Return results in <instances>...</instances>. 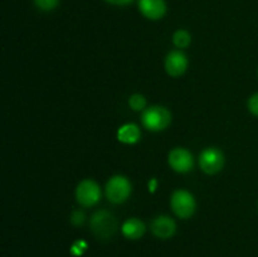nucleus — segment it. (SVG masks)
I'll list each match as a JSON object with an SVG mask.
<instances>
[{
    "label": "nucleus",
    "mask_w": 258,
    "mask_h": 257,
    "mask_svg": "<svg viewBox=\"0 0 258 257\" xmlns=\"http://www.w3.org/2000/svg\"><path fill=\"white\" fill-rule=\"evenodd\" d=\"M90 228L96 238L100 241H108L117 232V219L111 212L106 211V209H100L91 217Z\"/></svg>",
    "instance_id": "1"
},
{
    "label": "nucleus",
    "mask_w": 258,
    "mask_h": 257,
    "mask_svg": "<svg viewBox=\"0 0 258 257\" xmlns=\"http://www.w3.org/2000/svg\"><path fill=\"white\" fill-rule=\"evenodd\" d=\"M171 113L164 106H150L141 113V123L144 127L153 133L163 131L170 125Z\"/></svg>",
    "instance_id": "2"
},
{
    "label": "nucleus",
    "mask_w": 258,
    "mask_h": 257,
    "mask_svg": "<svg viewBox=\"0 0 258 257\" xmlns=\"http://www.w3.org/2000/svg\"><path fill=\"white\" fill-rule=\"evenodd\" d=\"M170 206L176 217L188 219L196 213L197 203L194 196L185 189H176L170 198Z\"/></svg>",
    "instance_id": "3"
},
{
    "label": "nucleus",
    "mask_w": 258,
    "mask_h": 257,
    "mask_svg": "<svg viewBox=\"0 0 258 257\" xmlns=\"http://www.w3.org/2000/svg\"><path fill=\"white\" fill-rule=\"evenodd\" d=\"M133 186L130 180L123 175H115L108 179L106 184V197L113 204H121L127 201L130 197Z\"/></svg>",
    "instance_id": "4"
},
{
    "label": "nucleus",
    "mask_w": 258,
    "mask_h": 257,
    "mask_svg": "<svg viewBox=\"0 0 258 257\" xmlns=\"http://www.w3.org/2000/svg\"><path fill=\"white\" fill-rule=\"evenodd\" d=\"M76 199L82 207L96 206L101 199L100 185L92 179H85L77 185Z\"/></svg>",
    "instance_id": "5"
},
{
    "label": "nucleus",
    "mask_w": 258,
    "mask_h": 257,
    "mask_svg": "<svg viewBox=\"0 0 258 257\" xmlns=\"http://www.w3.org/2000/svg\"><path fill=\"white\" fill-rule=\"evenodd\" d=\"M199 165L206 174L213 175L224 166V154L218 148H207L199 155Z\"/></svg>",
    "instance_id": "6"
},
{
    "label": "nucleus",
    "mask_w": 258,
    "mask_h": 257,
    "mask_svg": "<svg viewBox=\"0 0 258 257\" xmlns=\"http://www.w3.org/2000/svg\"><path fill=\"white\" fill-rule=\"evenodd\" d=\"M169 165L176 173H188L193 169L194 159L190 151L184 148H175L169 153Z\"/></svg>",
    "instance_id": "7"
},
{
    "label": "nucleus",
    "mask_w": 258,
    "mask_h": 257,
    "mask_svg": "<svg viewBox=\"0 0 258 257\" xmlns=\"http://www.w3.org/2000/svg\"><path fill=\"white\" fill-rule=\"evenodd\" d=\"M188 57L181 50H171L165 58V71L171 77H180L188 68Z\"/></svg>",
    "instance_id": "8"
},
{
    "label": "nucleus",
    "mask_w": 258,
    "mask_h": 257,
    "mask_svg": "<svg viewBox=\"0 0 258 257\" xmlns=\"http://www.w3.org/2000/svg\"><path fill=\"white\" fill-rule=\"evenodd\" d=\"M150 229L154 236L158 238L168 239L175 234L176 223L169 216H158L150 223Z\"/></svg>",
    "instance_id": "9"
},
{
    "label": "nucleus",
    "mask_w": 258,
    "mask_h": 257,
    "mask_svg": "<svg viewBox=\"0 0 258 257\" xmlns=\"http://www.w3.org/2000/svg\"><path fill=\"white\" fill-rule=\"evenodd\" d=\"M141 14L150 20H159L166 14L165 0H139Z\"/></svg>",
    "instance_id": "10"
},
{
    "label": "nucleus",
    "mask_w": 258,
    "mask_h": 257,
    "mask_svg": "<svg viewBox=\"0 0 258 257\" xmlns=\"http://www.w3.org/2000/svg\"><path fill=\"white\" fill-rule=\"evenodd\" d=\"M122 234L128 239H135L141 238L146 232V226L141 219L139 218H128L127 221L123 222L122 227H121Z\"/></svg>",
    "instance_id": "11"
},
{
    "label": "nucleus",
    "mask_w": 258,
    "mask_h": 257,
    "mask_svg": "<svg viewBox=\"0 0 258 257\" xmlns=\"http://www.w3.org/2000/svg\"><path fill=\"white\" fill-rule=\"evenodd\" d=\"M141 138L140 127L135 123H125L121 126L117 131V139L118 141L123 144H136Z\"/></svg>",
    "instance_id": "12"
},
{
    "label": "nucleus",
    "mask_w": 258,
    "mask_h": 257,
    "mask_svg": "<svg viewBox=\"0 0 258 257\" xmlns=\"http://www.w3.org/2000/svg\"><path fill=\"white\" fill-rule=\"evenodd\" d=\"M191 42V37L189 34L188 30L185 29H179L174 33L173 35V43L176 48L179 49H183V48H186Z\"/></svg>",
    "instance_id": "13"
},
{
    "label": "nucleus",
    "mask_w": 258,
    "mask_h": 257,
    "mask_svg": "<svg viewBox=\"0 0 258 257\" xmlns=\"http://www.w3.org/2000/svg\"><path fill=\"white\" fill-rule=\"evenodd\" d=\"M128 106L134 111H144L146 108V98L140 93H135L128 98Z\"/></svg>",
    "instance_id": "14"
},
{
    "label": "nucleus",
    "mask_w": 258,
    "mask_h": 257,
    "mask_svg": "<svg viewBox=\"0 0 258 257\" xmlns=\"http://www.w3.org/2000/svg\"><path fill=\"white\" fill-rule=\"evenodd\" d=\"M35 7L42 12H50L59 4V0H34Z\"/></svg>",
    "instance_id": "15"
},
{
    "label": "nucleus",
    "mask_w": 258,
    "mask_h": 257,
    "mask_svg": "<svg viewBox=\"0 0 258 257\" xmlns=\"http://www.w3.org/2000/svg\"><path fill=\"white\" fill-rule=\"evenodd\" d=\"M85 219L86 216L82 211H75L72 213V216H71V222H72V224H75V226H81V224H83L85 223Z\"/></svg>",
    "instance_id": "16"
},
{
    "label": "nucleus",
    "mask_w": 258,
    "mask_h": 257,
    "mask_svg": "<svg viewBox=\"0 0 258 257\" xmlns=\"http://www.w3.org/2000/svg\"><path fill=\"white\" fill-rule=\"evenodd\" d=\"M248 110L249 112L253 113L254 116H258V92L252 95L248 100Z\"/></svg>",
    "instance_id": "17"
},
{
    "label": "nucleus",
    "mask_w": 258,
    "mask_h": 257,
    "mask_svg": "<svg viewBox=\"0 0 258 257\" xmlns=\"http://www.w3.org/2000/svg\"><path fill=\"white\" fill-rule=\"evenodd\" d=\"M107 2L108 4H112V5H118V7H125V5L131 4L134 0H105Z\"/></svg>",
    "instance_id": "18"
}]
</instances>
